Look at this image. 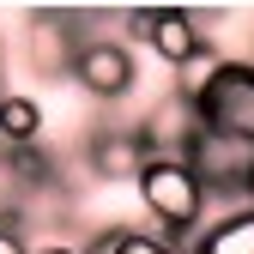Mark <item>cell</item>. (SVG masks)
Returning a JSON list of instances; mask_svg holds the SVG:
<instances>
[{"mask_svg": "<svg viewBox=\"0 0 254 254\" xmlns=\"http://www.w3.org/2000/svg\"><path fill=\"white\" fill-rule=\"evenodd\" d=\"M188 170L200 176V188L206 194H248V176H254V145H242V139H224V133H200L188 139Z\"/></svg>", "mask_w": 254, "mask_h": 254, "instance_id": "obj_4", "label": "cell"}, {"mask_svg": "<svg viewBox=\"0 0 254 254\" xmlns=\"http://www.w3.org/2000/svg\"><path fill=\"white\" fill-rule=\"evenodd\" d=\"M121 254H182V242L157 236V230H121Z\"/></svg>", "mask_w": 254, "mask_h": 254, "instance_id": "obj_10", "label": "cell"}, {"mask_svg": "<svg viewBox=\"0 0 254 254\" xmlns=\"http://www.w3.org/2000/svg\"><path fill=\"white\" fill-rule=\"evenodd\" d=\"M194 115H200L206 133H224V139L254 145V61H224L218 79L200 91Z\"/></svg>", "mask_w": 254, "mask_h": 254, "instance_id": "obj_2", "label": "cell"}, {"mask_svg": "<svg viewBox=\"0 0 254 254\" xmlns=\"http://www.w3.org/2000/svg\"><path fill=\"white\" fill-rule=\"evenodd\" d=\"M139 206H145V218L157 224V236H170V242H182V236H194V230H206V188H200V176L188 170V157H151V164L139 170Z\"/></svg>", "mask_w": 254, "mask_h": 254, "instance_id": "obj_1", "label": "cell"}, {"mask_svg": "<svg viewBox=\"0 0 254 254\" xmlns=\"http://www.w3.org/2000/svg\"><path fill=\"white\" fill-rule=\"evenodd\" d=\"M242 206H254V176H248V194H242Z\"/></svg>", "mask_w": 254, "mask_h": 254, "instance_id": "obj_14", "label": "cell"}, {"mask_svg": "<svg viewBox=\"0 0 254 254\" xmlns=\"http://www.w3.org/2000/svg\"><path fill=\"white\" fill-rule=\"evenodd\" d=\"M0 254H30V242H24V230H0Z\"/></svg>", "mask_w": 254, "mask_h": 254, "instance_id": "obj_12", "label": "cell"}, {"mask_svg": "<svg viewBox=\"0 0 254 254\" xmlns=\"http://www.w3.org/2000/svg\"><path fill=\"white\" fill-rule=\"evenodd\" d=\"M43 139V103L18 97V91H0V151H24Z\"/></svg>", "mask_w": 254, "mask_h": 254, "instance_id": "obj_9", "label": "cell"}, {"mask_svg": "<svg viewBox=\"0 0 254 254\" xmlns=\"http://www.w3.org/2000/svg\"><path fill=\"white\" fill-rule=\"evenodd\" d=\"M30 254H79V248H30Z\"/></svg>", "mask_w": 254, "mask_h": 254, "instance_id": "obj_13", "label": "cell"}, {"mask_svg": "<svg viewBox=\"0 0 254 254\" xmlns=\"http://www.w3.org/2000/svg\"><path fill=\"white\" fill-rule=\"evenodd\" d=\"M127 24H133L139 37L157 49V61H164V67H176V73H182L194 55L212 49V37L200 30V12H176V6H164V12H133Z\"/></svg>", "mask_w": 254, "mask_h": 254, "instance_id": "obj_7", "label": "cell"}, {"mask_svg": "<svg viewBox=\"0 0 254 254\" xmlns=\"http://www.w3.org/2000/svg\"><path fill=\"white\" fill-rule=\"evenodd\" d=\"M85 30H91V18H79V12H55V6L30 12L24 18V61H30V73L37 79H67L79 49H85Z\"/></svg>", "mask_w": 254, "mask_h": 254, "instance_id": "obj_3", "label": "cell"}, {"mask_svg": "<svg viewBox=\"0 0 254 254\" xmlns=\"http://www.w3.org/2000/svg\"><path fill=\"white\" fill-rule=\"evenodd\" d=\"M73 79L85 85V97L121 103L127 91H133V79H139L133 49H127L121 37H85V49H79V61H73Z\"/></svg>", "mask_w": 254, "mask_h": 254, "instance_id": "obj_5", "label": "cell"}, {"mask_svg": "<svg viewBox=\"0 0 254 254\" xmlns=\"http://www.w3.org/2000/svg\"><path fill=\"white\" fill-rule=\"evenodd\" d=\"M188 254H254V206H236L224 218H212Z\"/></svg>", "mask_w": 254, "mask_h": 254, "instance_id": "obj_8", "label": "cell"}, {"mask_svg": "<svg viewBox=\"0 0 254 254\" xmlns=\"http://www.w3.org/2000/svg\"><path fill=\"white\" fill-rule=\"evenodd\" d=\"M0 67H6V49H0Z\"/></svg>", "mask_w": 254, "mask_h": 254, "instance_id": "obj_15", "label": "cell"}, {"mask_svg": "<svg viewBox=\"0 0 254 254\" xmlns=\"http://www.w3.org/2000/svg\"><path fill=\"white\" fill-rule=\"evenodd\" d=\"M79 254H121V224H109V230H91V236L79 242Z\"/></svg>", "mask_w": 254, "mask_h": 254, "instance_id": "obj_11", "label": "cell"}, {"mask_svg": "<svg viewBox=\"0 0 254 254\" xmlns=\"http://www.w3.org/2000/svg\"><path fill=\"white\" fill-rule=\"evenodd\" d=\"M157 157L145 127H97L85 139V170L97 182H139V170Z\"/></svg>", "mask_w": 254, "mask_h": 254, "instance_id": "obj_6", "label": "cell"}]
</instances>
